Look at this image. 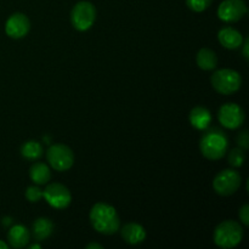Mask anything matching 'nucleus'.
I'll list each match as a JSON object with an SVG mask.
<instances>
[{
  "instance_id": "393cba45",
  "label": "nucleus",
  "mask_w": 249,
  "mask_h": 249,
  "mask_svg": "<svg viewBox=\"0 0 249 249\" xmlns=\"http://www.w3.org/2000/svg\"><path fill=\"white\" fill-rule=\"evenodd\" d=\"M242 46H243V49H242L243 56H245L246 60H249V51H248V49H249V38L245 39V41L242 43Z\"/></svg>"
},
{
  "instance_id": "f03ea898",
  "label": "nucleus",
  "mask_w": 249,
  "mask_h": 249,
  "mask_svg": "<svg viewBox=\"0 0 249 249\" xmlns=\"http://www.w3.org/2000/svg\"><path fill=\"white\" fill-rule=\"evenodd\" d=\"M199 140L202 155L211 160H218L226 155L229 148L228 135L218 128H207Z\"/></svg>"
},
{
  "instance_id": "412c9836",
  "label": "nucleus",
  "mask_w": 249,
  "mask_h": 249,
  "mask_svg": "<svg viewBox=\"0 0 249 249\" xmlns=\"http://www.w3.org/2000/svg\"><path fill=\"white\" fill-rule=\"evenodd\" d=\"M213 0H186V5L190 10L195 12H203L208 9Z\"/></svg>"
},
{
  "instance_id": "9b49d317",
  "label": "nucleus",
  "mask_w": 249,
  "mask_h": 249,
  "mask_svg": "<svg viewBox=\"0 0 249 249\" xmlns=\"http://www.w3.org/2000/svg\"><path fill=\"white\" fill-rule=\"evenodd\" d=\"M31 29L29 18L22 12H15L5 23V32L12 39H21L28 34Z\"/></svg>"
},
{
  "instance_id": "4468645a",
  "label": "nucleus",
  "mask_w": 249,
  "mask_h": 249,
  "mask_svg": "<svg viewBox=\"0 0 249 249\" xmlns=\"http://www.w3.org/2000/svg\"><path fill=\"white\" fill-rule=\"evenodd\" d=\"M122 237L129 245H139V243L143 242L146 238V230L143 229L142 225L138 223H129L123 226L121 230Z\"/></svg>"
},
{
  "instance_id": "bb28decb",
  "label": "nucleus",
  "mask_w": 249,
  "mask_h": 249,
  "mask_svg": "<svg viewBox=\"0 0 249 249\" xmlns=\"http://www.w3.org/2000/svg\"><path fill=\"white\" fill-rule=\"evenodd\" d=\"M104 249V247H102L101 245H97V243H90V245L87 246V249Z\"/></svg>"
},
{
  "instance_id": "39448f33",
  "label": "nucleus",
  "mask_w": 249,
  "mask_h": 249,
  "mask_svg": "<svg viewBox=\"0 0 249 249\" xmlns=\"http://www.w3.org/2000/svg\"><path fill=\"white\" fill-rule=\"evenodd\" d=\"M46 160L51 168L57 172H66L71 169L74 164V155L73 151L63 143L51 145L46 151Z\"/></svg>"
},
{
  "instance_id": "1a4fd4ad",
  "label": "nucleus",
  "mask_w": 249,
  "mask_h": 249,
  "mask_svg": "<svg viewBox=\"0 0 249 249\" xmlns=\"http://www.w3.org/2000/svg\"><path fill=\"white\" fill-rule=\"evenodd\" d=\"M245 118L246 116L242 107L233 102L224 104L218 112V119L221 125L231 130L240 128L245 122Z\"/></svg>"
},
{
  "instance_id": "f8f14e48",
  "label": "nucleus",
  "mask_w": 249,
  "mask_h": 249,
  "mask_svg": "<svg viewBox=\"0 0 249 249\" xmlns=\"http://www.w3.org/2000/svg\"><path fill=\"white\" fill-rule=\"evenodd\" d=\"M218 40L225 49L236 50L242 46L243 36L237 29L232 28V27H224L219 31Z\"/></svg>"
},
{
  "instance_id": "dca6fc26",
  "label": "nucleus",
  "mask_w": 249,
  "mask_h": 249,
  "mask_svg": "<svg viewBox=\"0 0 249 249\" xmlns=\"http://www.w3.org/2000/svg\"><path fill=\"white\" fill-rule=\"evenodd\" d=\"M53 231V224L50 219L48 218H39L36 219L32 226V235L34 240L41 242V241L48 240Z\"/></svg>"
},
{
  "instance_id": "a211bd4d",
  "label": "nucleus",
  "mask_w": 249,
  "mask_h": 249,
  "mask_svg": "<svg viewBox=\"0 0 249 249\" xmlns=\"http://www.w3.org/2000/svg\"><path fill=\"white\" fill-rule=\"evenodd\" d=\"M196 62L201 70L212 71L218 65V57H216V53L213 50L204 48L197 53Z\"/></svg>"
},
{
  "instance_id": "ddd939ff",
  "label": "nucleus",
  "mask_w": 249,
  "mask_h": 249,
  "mask_svg": "<svg viewBox=\"0 0 249 249\" xmlns=\"http://www.w3.org/2000/svg\"><path fill=\"white\" fill-rule=\"evenodd\" d=\"M29 240H31V233L23 225L11 226L7 232V241L12 248H24L29 243Z\"/></svg>"
},
{
  "instance_id": "6e6552de",
  "label": "nucleus",
  "mask_w": 249,
  "mask_h": 249,
  "mask_svg": "<svg viewBox=\"0 0 249 249\" xmlns=\"http://www.w3.org/2000/svg\"><path fill=\"white\" fill-rule=\"evenodd\" d=\"M43 197L55 209L67 208L72 201V195L70 190L65 185L58 184V182L49 184L45 190H43Z\"/></svg>"
},
{
  "instance_id": "6ab92c4d",
  "label": "nucleus",
  "mask_w": 249,
  "mask_h": 249,
  "mask_svg": "<svg viewBox=\"0 0 249 249\" xmlns=\"http://www.w3.org/2000/svg\"><path fill=\"white\" fill-rule=\"evenodd\" d=\"M21 155L22 157L28 160H39L44 155L43 145L36 140L26 141L21 147Z\"/></svg>"
},
{
  "instance_id": "a878e982",
  "label": "nucleus",
  "mask_w": 249,
  "mask_h": 249,
  "mask_svg": "<svg viewBox=\"0 0 249 249\" xmlns=\"http://www.w3.org/2000/svg\"><path fill=\"white\" fill-rule=\"evenodd\" d=\"M12 223H14V220H12V218H10V216H5V218H2V225L4 226H10Z\"/></svg>"
},
{
  "instance_id": "9d476101",
  "label": "nucleus",
  "mask_w": 249,
  "mask_h": 249,
  "mask_svg": "<svg viewBox=\"0 0 249 249\" xmlns=\"http://www.w3.org/2000/svg\"><path fill=\"white\" fill-rule=\"evenodd\" d=\"M247 14V5L243 0H224L218 7V17L223 22H237Z\"/></svg>"
},
{
  "instance_id": "c85d7f7f",
  "label": "nucleus",
  "mask_w": 249,
  "mask_h": 249,
  "mask_svg": "<svg viewBox=\"0 0 249 249\" xmlns=\"http://www.w3.org/2000/svg\"><path fill=\"white\" fill-rule=\"evenodd\" d=\"M9 248V246L6 245V242H4V241L0 240V249H7Z\"/></svg>"
},
{
  "instance_id": "7ed1b4c3",
  "label": "nucleus",
  "mask_w": 249,
  "mask_h": 249,
  "mask_svg": "<svg viewBox=\"0 0 249 249\" xmlns=\"http://www.w3.org/2000/svg\"><path fill=\"white\" fill-rule=\"evenodd\" d=\"M243 228L238 221L225 220L214 230V243L224 249L235 248L242 242Z\"/></svg>"
},
{
  "instance_id": "cd10ccee",
  "label": "nucleus",
  "mask_w": 249,
  "mask_h": 249,
  "mask_svg": "<svg viewBox=\"0 0 249 249\" xmlns=\"http://www.w3.org/2000/svg\"><path fill=\"white\" fill-rule=\"evenodd\" d=\"M28 248H29V249H40L41 246L38 245V243H34V245L28 246Z\"/></svg>"
},
{
  "instance_id": "aec40b11",
  "label": "nucleus",
  "mask_w": 249,
  "mask_h": 249,
  "mask_svg": "<svg viewBox=\"0 0 249 249\" xmlns=\"http://www.w3.org/2000/svg\"><path fill=\"white\" fill-rule=\"evenodd\" d=\"M245 160H246V155H245V151L240 147H236L232 148V150L229 152L228 156V162L231 167L233 168H240L245 164Z\"/></svg>"
},
{
  "instance_id": "0eeeda50",
  "label": "nucleus",
  "mask_w": 249,
  "mask_h": 249,
  "mask_svg": "<svg viewBox=\"0 0 249 249\" xmlns=\"http://www.w3.org/2000/svg\"><path fill=\"white\" fill-rule=\"evenodd\" d=\"M242 184L240 173L235 169H224L214 178L213 189L220 196H231Z\"/></svg>"
},
{
  "instance_id": "4be33fe9",
  "label": "nucleus",
  "mask_w": 249,
  "mask_h": 249,
  "mask_svg": "<svg viewBox=\"0 0 249 249\" xmlns=\"http://www.w3.org/2000/svg\"><path fill=\"white\" fill-rule=\"evenodd\" d=\"M26 198L32 203L39 202L43 198V190L38 186H29L26 190Z\"/></svg>"
},
{
  "instance_id": "5701e85b",
  "label": "nucleus",
  "mask_w": 249,
  "mask_h": 249,
  "mask_svg": "<svg viewBox=\"0 0 249 249\" xmlns=\"http://www.w3.org/2000/svg\"><path fill=\"white\" fill-rule=\"evenodd\" d=\"M236 141H237L238 147L242 148L243 151L248 150V148H249V135H248V131L247 130L241 131V133L237 135V138H236Z\"/></svg>"
},
{
  "instance_id": "b1692460",
  "label": "nucleus",
  "mask_w": 249,
  "mask_h": 249,
  "mask_svg": "<svg viewBox=\"0 0 249 249\" xmlns=\"http://www.w3.org/2000/svg\"><path fill=\"white\" fill-rule=\"evenodd\" d=\"M238 216H240V220L243 225H249V204H243L241 207L240 212H238Z\"/></svg>"
},
{
  "instance_id": "2eb2a0df",
  "label": "nucleus",
  "mask_w": 249,
  "mask_h": 249,
  "mask_svg": "<svg viewBox=\"0 0 249 249\" xmlns=\"http://www.w3.org/2000/svg\"><path fill=\"white\" fill-rule=\"evenodd\" d=\"M189 121L191 125L197 130L204 131L207 128H209L212 123V114L206 107L197 106L191 109L189 114Z\"/></svg>"
},
{
  "instance_id": "423d86ee",
  "label": "nucleus",
  "mask_w": 249,
  "mask_h": 249,
  "mask_svg": "<svg viewBox=\"0 0 249 249\" xmlns=\"http://www.w3.org/2000/svg\"><path fill=\"white\" fill-rule=\"evenodd\" d=\"M96 19V9L90 1H79L71 11V22L77 31L85 32L90 29Z\"/></svg>"
},
{
  "instance_id": "f257e3e1",
  "label": "nucleus",
  "mask_w": 249,
  "mask_h": 249,
  "mask_svg": "<svg viewBox=\"0 0 249 249\" xmlns=\"http://www.w3.org/2000/svg\"><path fill=\"white\" fill-rule=\"evenodd\" d=\"M92 228L104 235H113L121 229V220L117 211L111 204L99 202L94 204L89 214Z\"/></svg>"
},
{
  "instance_id": "f3484780",
  "label": "nucleus",
  "mask_w": 249,
  "mask_h": 249,
  "mask_svg": "<svg viewBox=\"0 0 249 249\" xmlns=\"http://www.w3.org/2000/svg\"><path fill=\"white\" fill-rule=\"evenodd\" d=\"M29 177L31 180L36 185H45L50 181L51 179V172L50 168L41 162H36L32 164L31 169H29Z\"/></svg>"
},
{
  "instance_id": "20e7f679",
  "label": "nucleus",
  "mask_w": 249,
  "mask_h": 249,
  "mask_svg": "<svg viewBox=\"0 0 249 249\" xmlns=\"http://www.w3.org/2000/svg\"><path fill=\"white\" fill-rule=\"evenodd\" d=\"M211 83L219 94L232 95L240 90L242 85V78L237 71L223 68L212 74Z\"/></svg>"
}]
</instances>
